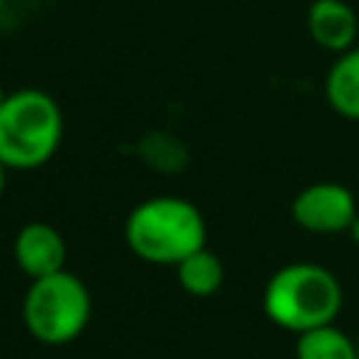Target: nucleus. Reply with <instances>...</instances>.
I'll return each mask as SVG.
<instances>
[{"mask_svg":"<svg viewBox=\"0 0 359 359\" xmlns=\"http://www.w3.org/2000/svg\"><path fill=\"white\" fill-rule=\"evenodd\" d=\"M123 241L135 258L154 266H177L208 244L202 210L182 196H149L123 219Z\"/></svg>","mask_w":359,"mask_h":359,"instance_id":"nucleus-1","label":"nucleus"},{"mask_svg":"<svg viewBox=\"0 0 359 359\" xmlns=\"http://www.w3.org/2000/svg\"><path fill=\"white\" fill-rule=\"evenodd\" d=\"M339 278L314 261H292L269 275L261 294V309L266 320L289 334H303L309 328L334 323L342 309Z\"/></svg>","mask_w":359,"mask_h":359,"instance_id":"nucleus-2","label":"nucleus"},{"mask_svg":"<svg viewBox=\"0 0 359 359\" xmlns=\"http://www.w3.org/2000/svg\"><path fill=\"white\" fill-rule=\"evenodd\" d=\"M65 115L59 101L36 87H20L0 107V160L8 171H34L62 146Z\"/></svg>","mask_w":359,"mask_h":359,"instance_id":"nucleus-3","label":"nucleus"},{"mask_svg":"<svg viewBox=\"0 0 359 359\" xmlns=\"http://www.w3.org/2000/svg\"><path fill=\"white\" fill-rule=\"evenodd\" d=\"M22 328L39 345H67L84 334L93 317V297L87 283L67 266L45 278H34L20 306Z\"/></svg>","mask_w":359,"mask_h":359,"instance_id":"nucleus-4","label":"nucleus"},{"mask_svg":"<svg viewBox=\"0 0 359 359\" xmlns=\"http://www.w3.org/2000/svg\"><path fill=\"white\" fill-rule=\"evenodd\" d=\"M297 227L314 236H337L348 233L353 216L359 213L356 196L348 185L334 180H320L300 188L289 208Z\"/></svg>","mask_w":359,"mask_h":359,"instance_id":"nucleus-5","label":"nucleus"},{"mask_svg":"<svg viewBox=\"0 0 359 359\" xmlns=\"http://www.w3.org/2000/svg\"><path fill=\"white\" fill-rule=\"evenodd\" d=\"M11 255L17 269L34 280L67 266V241L48 222H25L11 241Z\"/></svg>","mask_w":359,"mask_h":359,"instance_id":"nucleus-6","label":"nucleus"},{"mask_svg":"<svg viewBox=\"0 0 359 359\" xmlns=\"http://www.w3.org/2000/svg\"><path fill=\"white\" fill-rule=\"evenodd\" d=\"M306 31L317 48L337 56L356 45L359 17L345 0H314L306 11Z\"/></svg>","mask_w":359,"mask_h":359,"instance_id":"nucleus-7","label":"nucleus"},{"mask_svg":"<svg viewBox=\"0 0 359 359\" xmlns=\"http://www.w3.org/2000/svg\"><path fill=\"white\" fill-rule=\"evenodd\" d=\"M323 93L337 115L348 121H359V45L337 53V59L325 73Z\"/></svg>","mask_w":359,"mask_h":359,"instance_id":"nucleus-8","label":"nucleus"},{"mask_svg":"<svg viewBox=\"0 0 359 359\" xmlns=\"http://www.w3.org/2000/svg\"><path fill=\"white\" fill-rule=\"evenodd\" d=\"M174 272L180 289L191 297H213L224 286V264L213 250H208V244L182 258Z\"/></svg>","mask_w":359,"mask_h":359,"instance_id":"nucleus-9","label":"nucleus"},{"mask_svg":"<svg viewBox=\"0 0 359 359\" xmlns=\"http://www.w3.org/2000/svg\"><path fill=\"white\" fill-rule=\"evenodd\" d=\"M294 359H356V345L348 331L325 323L294 337Z\"/></svg>","mask_w":359,"mask_h":359,"instance_id":"nucleus-10","label":"nucleus"},{"mask_svg":"<svg viewBox=\"0 0 359 359\" xmlns=\"http://www.w3.org/2000/svg\"><path fill=\"white\" fill-rule=\"evenodd\" d=\"M348 236H351V241L359 247V213L353 216V222H351V227H348Z\"/></svg>","mask_w":359,"mask_h":359,"instance_id":"nucleus-11","label":"nucleus"},{"mask_svg":"<svg viewBox=\"0 0 359 359\" xmlns=\"http://www.w3.org/2000/svg\"><path fill=\"white\" fill-rule=\"evenodd\" d=\"M6 182H8V165L0 160V196H3V191H6Z\"/></svg>","mask_w":359,"mask_h":359,"instance_id":"nucleus-12","label":"nucleus"},{"mask_svg":"<svg viewBox=\"0 0 359 359\" xmlns=\"http://www.w3.org/2000/svg\"><path fill=\"white\" fill-rule=\"evenodd\" d=\"M6 95H8V93H6V90H3V84H0V107H3V101H6Z\"/></svg>","mask_w":359,"mask_h":359,"instance_id":"nucleus-13","label":"nucleus"},{"mask_svg":"<svg viewBox=\"0 0 359 359\" xmlns=\"http://www.w3.org/2000/svg\"><path fill=\"white\" fill-rule=\"evenodd\" d=\"M3 3H6V0H0V14H3Z\"/></svg>","mask_w":359,"mask_h":359,"instance_id":"nucleus-14","label":"nucleus"}]
</instances>
